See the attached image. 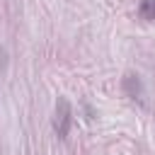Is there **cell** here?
<instances>
[{
    "instance_id": "7a4b0ae2",
    "label": "cell",
    "mask_w": 155,
    "mask_h": 155,
    "mask_svg": "<svg viewBox=\"0 0 155 155\" xmlns=\"http://www.w3.org/2000/svg\"><path fill=\"white\" fill-rule=\"evenodd\" d=\"M138 15H140V19H145V22H155V0H140Z\"/></svg>"
},
{
    "instance_id": "6da1fadb",
    "label": "cell",
    "mask_w": 155,
    "mask_h": 155,
    "mask_svg": "<svg viewBox=\"0 0 155 155\" xmlns=\"http://www.w3.org/2000/svg\"><path fill=\"white\" fill-rule=\"evenodd\" d=\"M70 124H73V107H70V102L65 97H58L56 99V111H53V131H56V136L61 140L68 138Z\"/></svg>"
}]
</instances>
